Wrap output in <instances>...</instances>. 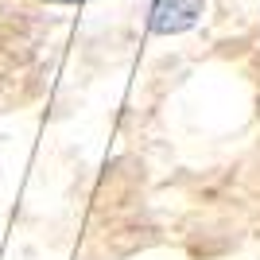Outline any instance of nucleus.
Segmentation results:
<instances>
[{
    "label": "nucleus",
    "instance_id": "nucleus-1",
    "mask_svg": "<svg viewBox=\"0 0 260 260\" xmlns=\"http://www.w3.org/2000/svg\"><path fill=\"white\" fill-rule=\"evenodd\" d=\"M206 12V0H155L148 12V27L155 35H183Z\"/></svg>",
    "mask_w": 260,
    "mask_h": 260
},
{
    "label": "nucleus",
    "instance_id": "nucleus-2",
    "mask_svg": "<svg viewBox=\"0 0 260 260\" xmlns=\"http://www.w3.org/2000/svg\"><path fill=\"white\" fill-rule=\"evenodd\" d=\"M54 4H78V0H54Z\"/></svg>",
    "mask_w": 260,
    "mask_h": 260
}]
</instances>
